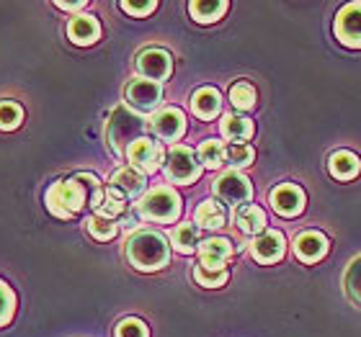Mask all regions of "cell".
<instances>
[{"instance_id":"6da1fadb","label":"cell","mask_w":361,"mask_h":337,"mask_svg":"<svg viewBox=\"0 0 361 337\" xmlns=\"http://www.w3.org/2000/svg\"><path fill=\"white\" fill-rule=\"evenodd\" d=\"M88 188L90 191H93V188H101L98 178L90 175V172H80L78 178H70V180H57V183L49 186V191H47V196H44L47 209L60 219L75 217L85 203H90Z\"/></svg>"},{"instance_id":"7a4b0ae2","label":"cell","mask_w":361,"mask_h":337,"mask_svg":"<svg viewBox=\"0 0 361 337\" xmlns=\"http://www.w3.org/2000/svg\"><path fill=\"white\" fill-rule=\"evenodd\" d=\"M124 253H127L129 262L142 273H155V270L166 268L168 260H171L168 240L160 232H152V229H142V232L132 234L127 240Z\"/></svg>"},{"instance_id":"3957f363","label":"cell","mask_w":361,"mask_h":337,"mask_svg":"<svg viewBox=\"0 0 361 337\" xmlns=\"http://www.w3.org/2000/svg\"><path fill=\"white\" fill-rule=\"evenodd\" d=\"M145 132V121L137 116L135 111L129 108H116L109 119V127H106V136H109V144L116 155H127L129 147L142 139Z\"/></svg>"},{"instance_id":"277c9868","label":"cell","mask_w":361,"mask_h":337,"mask_svg":"<svg viewBox=\"0 0 361 337\" xmlns=\"http://www.w3.org/2000/svg\"><path fill=\"white\" fill-rule=\"evenodd\" d=\"M137 214L147 222H160V224H168V222H176L180 214V198L173 188H152L150 193H145L137 203Z\"/></svg>"},{"instance_id":"5b68a950","label":"cell","mask_w":361,"mask_h":337,"mask_svg":"<svg viewBox=\"0 0 361 337\" xmlns=\"http://www.w3.org/2000/svg\"><path fill=\"white\" fill-rule=\"evenodd\" d=\"M163 167H166L168 180H171V183H178V186H191V183L199 180V175H202V163L196 158V152L183 147V144L171 147Z\"/></svg>"},{"instance_id":"8992f818","label":"cell","mask_w":361,"mask_h":337,"mask_svg":"<svg viewBox=\"0 0 361 337\" xmlns=\"http://www.w3.org/2000/svg\"><path fill=\"white\" fill-rule=\"evenodd\" d=\"M212 191H214V196H217L219 201L227 203V206H235V209L248 206V201L253 198L250 180L238 170H230V172H225V175H219V178L214 180Z\"/></svg>"},{"instance_id":"52a82bcc","label":"cell","mask_w":361,"mask_h":337,"mask_svg":"<svg viewBox=\"0 0 361 337\" xmlns=\"http://www.w3.org/2000/svg\"><path fill=\"white\" fill-rule=\"evenodd\" d=\"M127 160L132 163L135 170H140L142 175H147V172L160 170V165L166 163V155H163V147H160L155 139L142 136V139H137V142L129 147Z\"/></svg>"},{"instance_id":"ba28073f","label":"cell","mask_w":361,"mask_h":337,"mask_svg":"<svg viewBox=\"0 0 361 337\" xmlns=\"http://www.w3.org/2000/svg\"><path fill=\"white\" fill-rule=\"evenodd\" d=\"M336 37L343 46L361 49V3H348L336 15Z\"/></svg>"},{"instance_id":"9c48e42d","label":"cell","mask_w":361,"mask_h":337,"mask_svg":"<svg viewBox=\"0 0 361 337\" xmlns=\"http://www.w3.org/2000/svg\"><path fill=\"white\" fill-rule=\"evenodd\" d=\"M173 70V60L166 49H145L140 57H137V72L142 75V80H150V83H163Z\"/></svg>"},{"instance_id":"30bf717a","label":"cell","mask_w":361,"mask_h":337,"mask_svg":"<svg viewBox=\"0 0 361 337\" xmlns=\"http://www.w3.org/2000/svg\"><path fill=\"white\" fill-rule=\"evenodd\" d=\"M163 101V88L160 83H150V80H132L127 85V103L135 108L137 113H152Z\"/></svg>"},{"instance_id":"8fae6325","label":"cell","mask_w":361,"mask_h":337,"mask_svg":"<svg viewBox=\"0 0 361 337\" xmlns=\"http://www.w3.org/2000/svg\"><path fill=\"white\" fill-rule=\"evenodd\" d=\"M269 201L279 217L292 219L305 211V191L300 186H294V183H281V186L271 191Z\"/></svg>"},{"instance_id":"7c38bea8","label":"cell","mask_w":361,"mask_h":337,"mask_svg":"<svg viewBox=\"0 0 361 337\" xmlns=\"http://www.w3.org/2000/svg\"><path fill=\"white\" fill-rule=\"evenodd\" d=\"M150 129L166 142H178L186 132V116L178 108H163L150 119Z\"/></svg>"},{"instance_id":"4fadbf2b","label":"cell","mask_w":361,"mask_h":337,"mask_svg":"<svg viewBox=\"0 0 361 337\" xmlns=\"http://www.w3.org/2000/svg\"><path fill=\"white\" fill-rule=\"evenodd\" d=\"M284 250H286V242H284V234L281 232H274V229H266L256 237V240L250 242V253L256 257L258 262H264V265H271V262H276L284 257Z\"/></svg>"},{"instance_id":"5bb4252c","label":"cell","mask_w":361,"mask_h":337,"mask_svg":"<svg viewBox=\"0 0 361 337\" xmlns=\"http://www.w3.org/2000/svg\"><path fill=\"white\" fill-rule=\"evenodd\" d=\"M233 255V245L225 237H209L199 245V265L209 270H227V257Z\"/></svg>"},{"instance_id":"9a60e30c","label":"cell","mask_w":361,"mask_h":337,"mask_svg":"<svg viewBox=\"0 0 361 337\" xmlns=\"http://www.w3.org/2000/svg\"><path fill=\"white\" fill-rule=\"evenodd\" d=\"M68 37H70V42L78 46L96 44L98 37H101V23L88 13H78V15H73L68 23Z\"/></svg>"},{"instance_id":"2e32d148","label":"cell","mask_w":361,"mask_h":337,"mask_svg":"<svg viewBox=\"0 0 361 337\" xmlns=\"http://www.w3.org/2000/svg\"><path fill=\"white\" fill-rule=\"evenodd\" d=\"M109 188H111L114 193H119L121 198H137V196L145 191V175L140 170H135V167H121V170H116L111 175V180H109Z\"/></svg>"},{"instance_id":"e0dca14e","label":"cell","mask_w":361,"mask_h":337,"mask_svg":"<svg viewBox=\"0 0 361 337\" xmlns=\"http://www.w3.org/2000/svg\"><path fill=\"white\" fill-rule=\"evenodd\" d=\"M294 253L300 257L302 262H317L323 260L325 253H328V237L320 232H302L297 234V240H294Z\"/></svg>"},{"instance_id":"ac0fdd59","label":"cell","mask_w":361,"mask_h":337,"mask_svg":"<svg viewBox=\"0 0 361 337\" xmlns=\"http://www.w3.org/2000/svg\"><path fill=\"white\" fill-rule=\"evenodd\" d=\"M191 108H194V113L199 116V119L212 121L219 113V108H222V98H219V90H214V88H199L194 93V98H191Z\"/></svg>"},{"instance_id":"d6986e66","label":"cell","mask_w":361,"mask_h":337,"mask_svg":"<svg viewBox=\"0 0 361 337\" xmlns=\"http://www.w3.org/2000/svg\"><path fill=\"white\" fill-rule=\"evenodd\" d=\"M219 129H222V136L233 144H245V139L253 136V121L248 116H238V113H227Z\"/></svg>"},{"instance_id":"ffe728a7","label":"cell","mask_w":361,"mask_h":337,"mask_svg":"<svg viewBox=\"0 0 361 337\" xmlns=\"http://www.w3.org/2000/svg\"><path fill=\"white\" fill-rule=\"evenodd\" d=\"M235 224L240 229L243 234H261L266 232V214L264 209H258L253 203L248 206H240V209H235Z\"/></svg>"},{"instance_id":"44dd1931","label":"cell","mask_w":361,"mask_h":337,"mask_svg":"<svg viewBox=\"0 0 361 337\" xmlns=\"http://www.w3.org/2000/svg\"><path fill=\"white\" fill-rule=\"evenodd\" d=\"M328 170H331L333 178L338 180H351L359 175L361 170V160L356 158L354 152L348 150H341V152H333L331 160H328Z\"/></svg>"},{"instance_id":"7402d4cb","label":"cell","mask_w":361,"mask_h":337,"mask_svg":"<svg viewBox=\"0 0 361 337\" xmlns=\"http://www.w3.org/2000/svg\"><path fill=\"white\" fill-rule=\"evenodd\" d=\"M194 222L199 227H204V229H219V227H225V222H227V211H225V206L217 201H202L196 206Z\"/></svg>"},{"instance_id":"603a6c76","label":"cell","mask_w":361,"mask_h":337,"mask_svg":"<svg viewBox=\"0 0 361 337\" xmlns=\"http://www.w3.org/2000/svg\"><path fill=\"white\" fill-rule=\"evenodd\" d=\"M188 11H191L196 23H214L225 15L227 3L225 0H194L188 6Z\"/></svg>"},{"instance_id":"cb8c5ba5","label":"cell","mask_w":361,"mask_h":337,"mask_svg":"<svg viewBox=\"0 0 361 337\" xmlns=\"http://www.w3.org/2000/svg\"><path fill=\"white\" fill-rule=\"evenodd\" d=\"M199 227L196 224H178L173 232V248L183 255H191L199 250Z\"/></svg>"},{"instance_id":"d4e9b609","label":"cell","mask_w":361,"mask_h":337,"mask_svg":"<svg viewBox=\"0 0 361 337\" xmlns=\"http://www.w3.org/2000/svg\"><path fill=\"white\" fill-rule=\"evenodd\" d=\"M225 144L217 142V139H207V142L199 147V163L209 170H217V167L225 165Z\"/></svg>"},{"instance_id":"484cf974","label":"cell","mask_w":361,"mask_h":337,"mask_svg":"<svg viewBox=\"0 0 361 337\" xmlns=\"http://www.w3.org/2000/svg\"><path fill=\"white\" fill-rule=\"evenodd\" d=\"M98 217H106V219H116L124 217L127 214V198H121L119 193H114L111 188H106V196H104V201H101V206L96 209Z\"/></svg>"},{"instance_id":"4316f807","label":"cell","mask_w":361,"mask_h":337,"mask_svg":"<svg viewBox=\"0 0 361 337\" xmlns=\"http://www.w3.org/2000/svg\"><path fill=\"white\" fill-rule=\"evenodd\" d=\"M343 286H346L348 299L354 301L356 307H361V255L348 262V270L343 276Z\"/></svg>"},{"instance_id":"83f0119b","label":"cell","mask_w":361,"mask_h":337,"mask_svg":"<svg viewBox=\"0 0 361 337\" xmlns=\"http://www.w3.org/2000/svg\"><path fill=\"white\" fill-rule=\"evenodd\" d=\"M88 224V232L96 237V240L106 242V240H114L116 237V232H119V222H114V219H106V217H98V214H93V217L85 222Z\"/></svg>"},{"instance_id":"f1b7e54d","label":"cell","mask_w":361,"mask_h":337,"mask_svg":"<svg viewBox=\"0 0 361 337\" xmlns=\"http://www.w3.org/2000/svg\"><path fill=\"white\" fill-rule=\"evenodd\" d=\"M194 278H196V284L204 286V288H219V286L227 284L230 270H209V268H204V265H196Z\"/></svg>"},{"instance_id":"f546056e","label":"cell","mask_w":361,"mask_h":337,"mask_svg":"<svg viewBox=\"0 0 361 337\" xmlns=\"http://www.w3.org/2000/svg\"><path fill=\"white\" fill-rule=\"evenodd\" d=\"M230 101H233L235 108H240V111H248L256 106V90L250 83H235L230 88Z\"/></svg>"},{"instance_id":"4dcf8cb0","label":"cell","mask_w":361,"mask_h":337,"mask_svg":"<svg viewBox=\"0 0 361 337\" xmlns=\"http://www.w3.org/2000/svg\"><path fill=\"white\" fill-rule=\"evenodd\" d=\"M256 158V152L250 144H227L225 150V163H230L233 167H248Z\"/></svg>"},{"instance_id":"1f68e13d","label":"cell","mask_w":361,"mask_h":337,"mask_svg":"<svg viewBox=\"0 0 361 337\" xmlns=\"http://www.w3.org/2000/svg\"><path fill=\"white\" fill-rule=\"evenodd\" d=\"M23 121V108L13 101H0V129H16Z\"/></svg>"},{"instance_id":"d6a6232c","label":"cell","mask_w":361,"mask_h":337,"mask_svg":"<svg viewBox=\"0 0 361 337\" xmlns=\"http://www.w3.org/2000/svg\"><path fill=\"white\" fill-rule=\"evenodd\" d=\"M116 337H150V332H147V324L142 319L127 317L116 324Z\"/></svg>"},{"instance_id":"836d02e7","label":"cell","mask_w":361,"mask_h":337,"mask_svg":"<svg viewBox=\"0 0 361 337\" xmlns=\"http://www.w3.org/2000/svg\"><path fill=\"white\" fill-rule=\"evenodd\" d=\"M16 312V296L11 291V286L0 281V327H6L11 322V317Z\"/></svg>"},{"instance_id":"e575fe53","label":"cell","mask_w":361,"mask_h":337,"mask_svg":"<svg viewBox=\"0 0 361 337\" xmlns=\"http://www.w3.org/2000/svg\"><path fill=\"white\" fill-rule=\"evenodd\" d=\"M158 8V3L155 0H147V3H121V11H127L129 15H137V18H142V15H150L152 11Z\"/></svg>"},{"instance_id":"d590c367","label":"cell","mask_w":361,"mask_h":337,"mask_svg":"<svg viewBox=\"0 0 361 337\" xmlns=\"http://www.w3.org/2000/svg\"><path fill=\"white\" fill-rule=\"evenodd\" d=\"M57 8H62V11H73V13H75V11H83V8H88V3H85V0H80V3H57Z\"/></svg>"}]
</instances>
